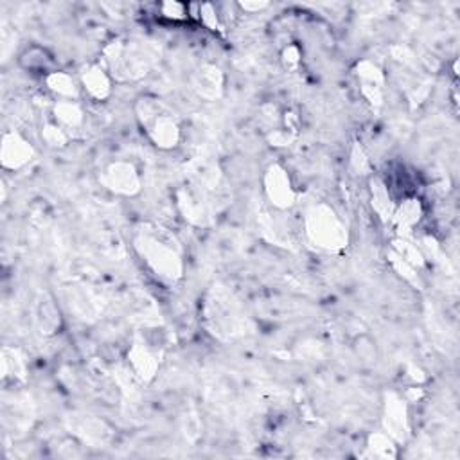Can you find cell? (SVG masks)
Instances as JSON below:
<instances>
[{"mask_svg": "<svg viewBox=\"0 0 460 460\" xmlns=\"http://www.w3.org/2000/svg\"><path fill=\"white\" fill-rule=\"evenodd\" d=\"M20 63L27 70H34V72H41V70H49V67L53 65V60H51L49 53L41 47H29L25 49V53L20 56Z\"/></svg>", "mask_w": 460, "mask_h": 460, "instance_id": "cell-1", "label": "cell"}]
</instances>
